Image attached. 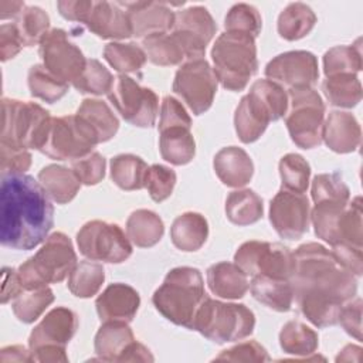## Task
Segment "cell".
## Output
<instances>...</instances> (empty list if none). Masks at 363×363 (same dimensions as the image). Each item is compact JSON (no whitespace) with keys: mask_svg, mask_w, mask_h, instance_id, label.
I'll return each mask as SVG.
<instances>
[{"mask_svg":"<svg viewBox=\"0 0 363 363\" xmlns=\"http://www.w3.org/2000/svg\"><path fill=\"white\" fill-rule=\"evenodd\" d=\"M294 257L295 269L289 282L299 311L318 328L336 325L343 305L357 292L356 277L318 242L299 245Z\"/></svg>","mask_w":363,"mask_h":363,"instance_id":"6da1fadb","label":"cell"},{"mask_svg":"<svg viewBox=\"0 0 363 363\" xmlns=\"http://www.w3.org/2000/svg\"><path fill=\"white\" fill-rule=\"evenodd\" d=\"M54 224L48 194L28 174L1 176L0 241L13 250H33L41 244Z\"/></svg>","mask_w":363,"mask_h":363,"instance_id":"7a4b0ae2","label":"cell"},{"mask_svg":"<svg viewBox=\"0 0 363 363\" xmlns=\"http://www.w3.org/2000/svg\"><path fill=\"white\" fill-rule=\"evenodd\" d=\"M200 271L191 267H177L167 272L163 284L155 291V308L170 322L189 328L206 298Z\"/></svg>","mask_w":363,"mask_h":363,"instance_id":"3957f363","label":"cell"},{"mask_svg":"<svg viewBox=\"0 0 363 363\" xmlns=\"http://www.w3.org/2000/svg\"><path fill=\"white\" fill-rule=\"evenodd\" d=\"M211 60L223 88L242 91L258 69L255 38L245 33L224 31L211 48Z\"/></svg>","mask_w":363,"mask_h":363,"instance_id":"277c9868","label":"cell"},{"mask_svg":"<svg viewBox=\"0 0 363 363\" xmlns=\"http://www.w3.org/2000/svg\"><path fill=\"white\" fill-rule=\"evenodd\" d=\"M77 254L71 240L64 233L48 235L43 247L18 269V279L24 291L44 288L65 279L77 265Z\"/></svg>","mask_w":363,"mask_h":363,"instance_id":"5b68a950","label":"cell"},{"mask_svg":"<svg viewBox=\"0 0 363 363\" xmlns=\"http://www.w3.org/2000/svg\"><path fill=\"white\" fill-rule=\"evenodd\" d=\"M254 326L255 316L245 305L221 302L206 296L194 315L190 329L221 345L250 336Z\"/></svg>","mask_w":363,"mask_h":363,"instance_id":"8992f818","label":"cell"},{"mask_svg":"<svg viewBox=\"0 0 363 363\" xmlns=\"http://www.w3.org/2000/svg\"><path fill=\"white\" fill-rule=\"evenodd\" d=\"M1 111L0 143L40 150L51 121L50 112L38 104L11 98L1 99Z\"/></svg>","mask_w":363,"mask_h":363,"instance_id":"52a82bcc","label":"cell"},{"mask_svg":"<svg viewBox=\"0 0 363 363\" xmlns=\"http://www.w3.org/2000/svg\"><path fill=\"white\" fill-rule=\"evenodd\" d=\"M289 112L285 119L292 142L301 149H312L320 145L325 104L312 88H294L288 92Z\"/></svg>","mask_w":363,"mask_h":363,"instance_id":"ba28073f","label":"cell"},{"mask_svg":"<svg viewBox=\"0 0 363 363\" xmlns=\"http://www.w3.org/2000/svg\"><path fill=\"white\" fill-rule=\"evenodd\" d=\"M99 143L95 130L77 113L51 118L40 152L55 160H78Z\"/></svg>","mask_w":363,"mask_h":363,"instance_id":"9c48e42d","label":"cell"},{"mask_svg":"<svg viewBox=\"0 0 363 363\" xmlns=\"http://www.w3.org/2000/svg\"><path fill=\"white\" fill-rule=\"evenodd\" d=\"M234 261L250 277L289 281L295 269L294 252L279 242L247 241L238 247Z\"/></svg>","mask_w":363,"mask_h":363,"instance_id":"30bf717a","label":"cell"},{"mask_svg":"<svg viewBox=\"0 0 363 363\" xmlns=\"http://www.w3.org/2000/svg\"><path fill=\"white\" fill-rule=\"evenodd\" d=\"M77 244L91 261L121 264L132 255V245L122 228L101 220L85 223L77 233Z\"/></svg>","mask_w":363,"mask_h":363,"instance_id":"8fae6325","label":"cell"},{"mask_svg":"<svg viewBox=\"0 0 363 363\" xmlns=\"http://www.w3.org/2000/svg\"><path fill=\"white\" fill-rule=\"evenodd\" d=\"M108 99L130 125L139 128L155 125L159 112L157 95L150 88L140 86L133 78L125 74L118 75Z\"/></svg>","mask_w":363,"mask_h":363,"instance_id":"7c38bea8","label":"cell"},{"mask_svg":"<svg viewBox=\"0 0 363 363\" xmlns=\"http://www.w3.org/2000/svg\"><path fill=\"white\" fill-rule=\"evenodd\" d=\"M217 77L204 58L184 62L174 75L173 91L186 102L194 115L210 109L217 92Z\"/></svg>","mask_w":363,"mask_h":363,"instance_id":"4fadbf2b","label":"cell"},{"mask_svg":"<svg viewBox=\"0 0 363 363\" xmlns=\"http://www.w3.org/2000/svg\"><path fill=\"white\" fill-rule=\"evenodd\" d=\"M40 57L43 65L57 78L74 82L84 71L86 58L82 51L68 38L61 28L50 30L40 43Z\"/></svg>","mask_w":363,"mask_h":363,"instance_id":"5bb4252c","label":"cell"},{"mask_svg":"<svg viewBox=\"0 0 363 363\" xmlns=\"http://www.w3.org/2000/svg\"><path fill=\"white\" fill-rule=\"evenodd\" d=\"M217 24L203 6H191L176 13L172 34L182 45L189 61L203 58L206 47L213 40Z\"/></svg>","mask_w":363,"mask_h":363,"instance_id":"9a60e30c","label":"cell"},{"mask_svg":"<svg viewBox=\"0 0 363 363\" xmlns=\"http://www.w3.org/2000/svg\"><path fill=\"white\" fill-rule=\"evenodd\" d=\"M269 221L279 237L298 240L309 230L311 206L302 193L281 189L269 204Z\"/></svg>","mask_w":363,"mask_h":363,"instance_id":"2e32d148","label":"cell"},{"mask_svg":"<svg viewBox=\"0 0 363 363\" xmlns=\"http://www.w3.org/2000/svg\"><path fill=\"white\" fill-rule=\"evenodd\" d=\"M265 77L289 89L312 86L319 77L318 60L309 51H286L267 64Z\"/></svg>","mask_w":363,"mask_h":363,"instance_id":"e0dca14e","label":"cell"},{"mask_svg":"<svg viewBox=\"0 0 363 363\" xmlns=\"http://www.w3.org/2000/svg\"><path fill=\"white\" fill-rule=\"evenodd\" d=\"M122 6L128 13L132 35L138 38L166 34L174 26L176 13L163 1H135Z\"/></svg>","mask_w":363,"mask_h":363,"instance_id":"ac0fdd59","label":"cell"},{"mask_svg":"<svg viewBox=\"0 0 363 363\" xmlns=\"http://www.w3.org/2000/svg\"><path fill=\"white\" fill-rule=\"evenodd\" d=\"M78 329V316L65 306L51 309L43 320L34 326L28 337L30 350L41 346H64L72 339Z\"/></svg>","mask_w":363,"mask_h":363,"instance_id":"d6986e66","label":"cell"},{"mask_svg":"<svg viewBox=\"0 0 363 363\" xmlns=\"http://www.w3.org/2000/svg\"><path fill=\"white\" fill-rule=\"evenodd\" d=\"M140 305V296L130 285L116 282L105 288L96 298L95 306L102 322H126L129 323Z\"/></svg>","mask_w":363,"mask_h":363,"instance_id":"ffe728a7","label":"cell"},{"mask_svg":"<svg viewBox=\"0 0 363 363\" xmlns=\"http://www.w3.org/2000/svg\"><path fill=\"white\" fill-rule=\"evenodd\" d=\"M84 24L105 40H123L132 35L129 17L122 3L94 1Z\"/></svg>","mask_w":363,"mask_h":363,"instance_id":"44dd1931","label":"cell"},{"mask_svg":"<svg viewBox=\"0 0 363 363\" xmlns=\"http://www.w3.org/2000/svg\"><path fill=\"white\" fill-rule=\"evenodd\" d=\"M271 121L274 119L269 109L252 92L241 98L234 113V128L242 143L255 142L265 132Z\"/></svg>","mask_w":363,"mask_h":363,"instance_id":"7402d4cb","label":"cell"},{"mask_svg":"<svg viewBox=\"0 0 363 363\" xmlns=\"http://www.w3.org/2000/svg\"><path fill=\"white\" fill-rule=\"evenodd\" d=\"M322 139L326 146L336 153L354 152L362 139L360 125L352 113L332 111L323 122Z\"/></svg>","mask_w":363,"mask_h":363,"instance_id":"603a6c76","label":"cell"},{"mask_svg":"<svg viewBox=\"0 0 363 363\" xmlns=\"http://www.w3.org/2000/svg\"><path fill=\"white\" fill-rule=\"evenodd\" d=\"M217 177L228 187H242L252 179L254 163L250 155L238 146L220 149L213 160Z\"/></svg>","mask_w":363,"mask_h":363,"instance_id":"cb8c5ba5","label":"cell"},{"mask_svg":"<svg viewBox=\"0 0 363 363\" xmlns=\"http://www.w3.org/2000/svg\"><path fill=\"white\" fill-rule=\"evenodd\" d=\"M210 291L224 299H240L250 289L248 275L234 262H217L207 269Z\"/></svg>","mask_w":363,"mask_h":363,"instance_id":"d4e9b609","label":"cell"},{"mask_svg":"<svg viewBox=\"0 0 363 363\" xmlns=\"http://www.w3.org/2000/svg\"><path fill=\"white\" fill-rule=\"evenodd\" d=\"M133 342V332L126 322H104L95 335L94 347L99 360L121 362Z\"/></svg>","mask_w":363,"mask_h":363,"instance_id":"484cf974","label":"cell"},{"mask_svg":"<svg viewBox=\"0 0 363 363\" xmlns=\"http://www.w3.org/2000/svg\"><path fill=\"white\" fill-rule=\"evenodd\" d=\"M207 237L208 223L200 213H183L174 218L170 227V238L173 245L186 252L200 250Z\"/></svg>","mask_w":363,"mask_h":363,"instance_id":"4316f807","label":"cell"},{"mask_svg":"<svg viewBox=\"0 0 363 363\" xmlns=\"http://www.w3.org/2000/svg\"><path fill=\"white\" fill-rule=\"evenodd\" d=\"M190 129V126L176 125L159 130V149L166 162L182 166L193 160L196 155V142Z\"/></svg>","mask_w":363,"mask_h":363,"instance_id":"83f0119b","label":"cell"},{"mask_svg":"<svg viewBox=\"0 0 363 363\" xmlns=\"http://www.w3.org/2000/svg\"><path fill=\"white\" fill-rule=\"evenodd\" d=\"M38 182L55 203L65 204L71 201L79 187L81 182L72 169L61 164H48L38 173Z\"/></svg>","mask_w":363,"mask_h":363,"instance_id":"f1b7e54d","label":"cell"},{"mask_svg":"<svg viewBox=\"0 0 363 363\" xmlns=\"http://www.w3.org/2000/svg\"><path fill=\"white\" fill-rule=\"evenodd\" d=\"M252 296L277 312H288L294 302L292 285L286 279H275L257 275L251 281Z\"/></svg>","mask_w":363,"mask_h":363,"instance_id":"f546056e","label":"cell"},{"mask_svg":"<svg viewBox=\"0 0 363 363\" xmlns=\"http://www.w3.org/2000/svg\"><path fill=\"white\" fill-rule=\"evenodd\" d=\"M164 233L162 218L152 210L139 208L133 211L126 221L128 238L140 248L156 245Z\"/></svg>","mask_w":363,"mask_h":363,"instance_id":"4dcf8cb0","label":"cell"},{"mask_svg":"<svg viewBox=\"0 0 363 363\" xmlns=\"http://www.w3.org/2000/svg\"><path fill=\"white\" fill-rule=\"evenodd\" d=\"M227 218L237 225H250L261 220L264 214L262 199L250 189L234 190L225 200Z\"/></svg>","mask_w":363,"mask_h":363,"instance_id":"1f68e13d","label":"cell"},{"mask_svg":"<svg viewBox=\"0 0 363 363\" xmlns=\"http://www.w3.org/2000/svg\"><path fill=\"white\" fill-rule=\"evenodd\" d=\"M77 115L95 130L99 143L112 139L119 129L118 118L108 104L101 99H84L77 111Z\"/></svg>","mask_w":363,"mask_h":363,"instance_id":"d6a6232c","label":"cell"},{"mask_svg":"<svg viewBox=\"0 0 363 363\" xmlns=\"http://www.w3.org/2000/svg\"><path fill=\"white\" fill-rule=\"evenodd\" d=\"M149 166L136 155L123 153L111 159V179L122 190L132 191L145 187Z\"/></svg>","mask_w":363,"mask_h":363,"instance_id":"836d02e7","label":"cell"},{"mask_svg":"<svg viewBox=\"0 0 363 363\" xmlns=\"http://www.w3.org/2000/svg\"><path fill=\"white\" fill-rule=\"evenodd\" d=\"M316 24L312 9L303 3H289L278 17V33L284 40L295 41L308 35Z\"/></svg>","mask_w":363,"mask_h":363,"instance_id":"e575fe53","label":"cell"},{"mask_svg":"<svg viewBox=\"0 0 363 363\" xmlns=\"http://www.w3.org/2000/svg\"><path fill=\"white\" fill-rule=\"evenodd\" d=\"M322 91L330 105L339 108H353L362 99V84L354 74H337L326 77Z\"/></svg>","mask_w":363,"mask_h":363,"instance_id":"d590c367","label":"cell"},{"mask_svg":"<svg viewBox=\"0 0 363 363\" xmlns=\"http://www.w3.org/2000/svg\"><path fill=\"white\" fill-rule=\"evenodd\" d=\"M281 349L294 356L308 357L319 346L318 333L299 320L286 322L279 332Z\"/></svg>","mask_w":363,"mask_h":363,"instance_id":"8d00e7d4","label":"cell"},{"mask_svg":"<svg viewBox=\"0 0 363 363\" xmlns=\"http://www.w3.org/2000/svg\"><path fill=\"white\" fill-rule=\"evenodd\" d=\"M142 48L150 62L160 67L177 65L186 60L184 51L173 34H155L143 38Z\"/></svg>","mask_w":363,"mask_h":363,"instance_id":"74e56055","label":"cell"},{"mask_svg":"<svg viewBox=\"0 0 363 363\" xmlns=\"http://www.w3.org/2000/svg\"><path fill=\"white\" fill-rule=\"evenodd\" d=\"M28 89L34 98L54 104L68 92V82L57 78L44 65L35 64L28 69Z\"/></svg>","mask_w":363,"mask_h":363,"instance_id":"f35d334b","label":"cell"},{"mask_svg":"<svg viewBox=\"0 0 363 363\" xmlns=\"http://www.w3.org/2000/svg\"><path fill=\"white\" fill-rule=\"evenodd\" d=\"M105 281L104 267L92 261H81L68 277V289L78 298H91L98 294Z\"/></svg>","mask_w":363,"mask_h":363,"instance_id":"ab89813d","label":"cell"},{"mask_svg":"<svg viewBox=\"0 0 363 363\" xmlns=\"http://www.w3.org/2000/svg\"><path fill=\"white\" fill-rule=\"evenodd\" d=\"M104 58L121 74L139 71L147 57L142 47L135 43H108L104 48Z\"/></svg>","mask_w":363,"mask_h":363,"instance_id":"60d3db41","label":"cell"},{"mask_svg":"<svg viewBox=\"0 0 363 363\" xmlns=\"http://www.w3.org/2000/svg\"><path fill=\"white\" fill-rule=\"evenodd\" d=\"M360 40L353 45H336L323 55V72L326 77L337 74H357L362 69Z\"/></svg>","mask_w":363,"mask_h":363,"instance_id":"b9f144b4","label":"cell"},{"mask_svg":"<svg viewBox=\"0 0 363 363\" xmlns=\"http://www.w3.org/2000/svg\"><path fill=\"white\" fill-rule=\"evenodd\" d=\"M54 302V294L48 286L23 291L14 298L11 308L16 318L23 323H33Z\"/></svg>","mask_w":363,"mask_h":363,"instance_id":"7bdbcfd3","label":"cell"},{"mask_svg":"<svg viewBox=\"0 0 363 363\" xmlns=\"http://www.w3.org/2000/svg\"><path fill=\"white\" fill-rule=\"evenodd\" d=\"M115 79L109 69L95 58L86 60L82 74L72 82L75 89H78L81 94L92 95L109 94Z\"/></svg>","mask_w":363,"mask_h":363,"instance_id":"ee69618b","label":"cell"},{"mask_svg":"<svg viewBox=\"0 0 363 363\" xmlns=\"http://www.w3.org/2000/svg\"><path fill=\"white\" fill-rule=\"evenodd\" d=\"M279 176L282 180V189L303 193L309 184L311 166L301 155L288 153L279 160Z\"/></svg>","mask_w":363,"mask_h":363,"instance_id":"f6af8a7d","label":"cell"},{"mask_svg":"<svg viewBox=\"0 0 363 363\" xmlns=\"http://www.w3.org/2000/svg\"><path fill=\"white\" fill-rule=\"evenodd\" d=\"M16 24L23 44L27 47L40 44L44 35L50 31V17L41 7L37 6L26 7Z\"/></svg>","mask_w":363,"mask_h":363,"instance_id":"bcb514c9","label":"cell"},{"mask_svg":"<svg viewBox=\"0 0 363 363\" xmlns=\"http://www.w3.org/2000/svg\"><path fill=\"white\" fill-rule=\"evenodd\" d=\"M362 199L354 197L347 203L337 221V241L347 242L356 247L363 244V227H362ZM335 245V244H333Z\"/></svg>","mask_w":363,"mask_h":363,"instance_id":"7dc6e473","label":"cell"},{"mask_svg":"<svg viewBox=\"0 0 363 363\" xmlns=\"http://www.w3.org/2000/svg\"><path fill=\"white\" fill-rule=\"evenodd\" d=\"M224 27L225 31L245 33L255 38L261 33L262 18L254 6L238 3L228 10L224 18Z\"/></svg>","mask_w":363,"mask_h":363,"instance_id":"c3c4849f","label":"cell"},{"mask_svg":"<svg viewBox=\"0 0 363 363\" xmlns=\"http://www.w3.org/2000/svg\"><path fill=\"white\" fill-rule=\"evenodd\" d=\"M250 92L257 95L269 109L272 119H281L288 111V94L282 85L271 79H257Z\"/></svg>","mask_w":363,"mask_h":363,"instance_id":"681fc988","label":"cell"},{"mask_svg":"<svg viewBox=\"0 0 363 363\" xmlns=\"http://www.w3.org/2000/svg\"><path fill=\"white\" fill-rule=\"evenodd\" d=\"M313 203L325 200L349 201L350 191L349 187L342 180L339 173H322L313 177L311 189Z\"/></svg>","mask_w":363,"mask_h":363,"instance_id":"f907efd6","label":"cell"},{"mask_svg":"<svg viewBox=\"0 0 363 363\" xmlns=\"http://www.w3.org/2000/svg\"><path fill=\"white\" fill-rule=\"evenodd\" d=\"M176 184V173L173 169L163 164H152L147 169L145 187L153 201L160 203L170 197Z\"/></svg>","mask_w":363,"mask_h":363,"instance_id":"816d5d0a","label":"cell"},{"mask_svg":"<svg viewBox=\"0 0 363 363\" xmlns=\"http://www.w3.org/2000/svg\"><path fill=\"white\" fill-rule=\"evenodd\" d=\"M105 157L98 152H92L85 157L74 160L71 169L79 179L81 184L94 186L105 177Z\"/></svg>","mask_w":363,"mask_h":363,"instance_id":"f5cc1de1","label":"cell"},{"mask_svg":"<svg viewBox=\"0 0 363 363\" xmlns=\"http://www.w3.org/2000/svg\"><path fill=\"white\" fill-rule=\"evenodd\" d=\"M0 163L1 176L23 174L31 166V153L28 149H18L0 143Z\"/></svg>","mask_w":363,"mask_h":363,"instance_id":"db71d44e","label":"cell"},{"mask_svg":"<svg viewBox=\"0 0 363 363\" xmlns=\"http://www.w3.org/2000/svg\"><path fill=\"white\" fill-rule=\"evenodd\" d=\"M216 360H228V362H268L269 356L264 346L255 340L238 343L227 350H223Z\"/></svg>","mask_w":363,"mask_h":363,"instance_id":"11a10c76","label":"cell"},{"mask_svg":"<svg viewBox=\"0 0 363 363\" xmlns=\"http://www.w3.org/2000/svg\"><path fill=\"white\" fill-rule=\"evenodd\" d=\"M332 254L335 259L354 277H360L363 274L362 247H356L347 242H339L332 245Z\"/></svg>","mask_w":363,"mask_h":363,"instance_id":"9f6ffc18","label":"cell"},{"mask_svg":"<svg viewBox=\"0 0 363 363\" xmlns=\"http://www.w3.org/2000/svg\"><path fill=\"white\" fill-rule=\"evenodd\" d=\"M176 125H184L191 128V118L189 116L184 106L176 98L164 96L160 106L159 130Z\"/></svg>","mask_w":363,"mask_h":363,"instance_id":"6f0895ef","label":"cell"},{"mask_svg":"<svg viewBox=\"0 0 363 363\" xmlns=\"http://www.w3.org/2000/svg\"><path fill=\"white\" fill-rule=\"evenodd\" d=\"M337 322L342 325L346 333L356 340H362V299L356 298L343 305Z\"/></svg>","mask_w":363,"mask_h":363,"instance_id":"680465c9","label":"cell"},{"mask_svg":"<svg viewBox=\"0 0 363 363\" xmlns=\"http://www.w3.org/2000/svg\"><path fill=\"white\" fill-rule=\"evenodd\" d=\"M23 40L16 23L1 24L0 27V57L1 61L14 58L23 48Z\"/></svg>","mask_w":363,"mask_h":363,"instance_id":"91938a15","label":"cell"},{"mask_svg":"<svg viewBox=\"0 0 363 363\" xmlns=\"http://www.w3.org/2000/svg\"><path fill=\"white\" fill-rule=\"evenodd\" d=\"M94 6L92 0H60L57 1V7L60 14L69 21L85 23L91 9Z\"/></svg>","mask_w":363,"mask_h":363,"instance_id":"94428289","label":"cell"},{"mask_svg":"<svg viewBox=\"0 0 363 363\" xmlns=\"http://www.w3.org/2000/svg\"><path fill=\"white\" fill-rule=\"evenodd\" d=\"M23 286L18 279L17 271L13 268H3V281H1V303H7L23 292Z\"/></svg>","mask_w":363,"mask_h":363,"instance_id":"6125c7cd","label":"cell"},{"mask_svg":"<svg viewBox=\"0 0 363 363\" xmlns=\"http://www.w3.org/2000/svg\"><path fill=\"white\" fill-rule=\"evenodd\" d=\"M33 362L41 363H67L68 356L64 346H41L38 349L30 350Z\"/></svg>","mask_w":363,"mask_h":363,"instance_id":"be15d7a7","label":"cell"},{"mask_svg":"<svg viewBox=\"0 0 363 363\" xmlns=\"http://www.w3.org/2000/svg\"><path fill=\"white\" fill-rule=\"evenodd\" d=\"M0 362L1 363H26L33 362L31 352L27 350L21 345H11L6 346L0 350Z\"/></svg>","mask_w":363,"mask_h":363,"instance_id":"e7e4bbea","label":"cell"},{"mask_svg":"<svg viewBox=\"0 0 363 363\" xmlns=\"http://www.w3.org/2000/svg\"><path fill=\"white\" fill-rule=\"evenodd\" d=\"M153 360L155 359H153L150 350L146 346H143L142 343L135 340L126 349L121 362H153Z\"/></svg>","mask_w":363,"mask_h":363,"instance_id":"03108f58","label":"cell"},{"mask_svg":"<svg viewBox=\"0 0 363 363\" xmlns=\"http://www.w3.org/2000/svg\"><path fill=\"white\" fill-rule=\"evenodd\" d=\"M26 4L23 1H9V0H1L0 1V18H14L20 17V14L24 11Z\"/></svg>","mask_w":363,"mask_h":363,"instance_id":"003e7915","label":"cell"}]
</instances>
